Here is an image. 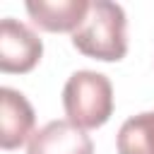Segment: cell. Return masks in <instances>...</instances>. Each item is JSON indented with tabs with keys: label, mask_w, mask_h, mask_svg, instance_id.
<instances>
[{
	"label": "cell",
	"mask_w": 154,
	"mask_h": 154,
	"mask_svg": "<svg viewBox=\"0 0 154 154\" xmlns=\"http://www.w3.org/2000/svg\"><path fill=\"white\" fill-rule=\"evenodd\" d=\"M125 12L118 2L94 0L79 29L72 34V46L89 58L116 63L123 60L128 53V36H125Z\"/></svg>",
	"instance_id": "6da1fadb"
},
{
	"label": "cell",
	"mask_w": 154,
	"mask_h": 154,
	"mask_svg": "<svg viewBox=\"0 0 154 154\" xmlns=\"http://www.w3.org/2000/svg\"><path fill=\"white\" fill-rule=\"evenodd\" d=\"M63 108L72 125L82 130L101 128L113 113L111 79L94 70H77L63 87Z\"/></svg>",
	"instance_id": "7a4b0ae2"
},
{
	"label": "cell",
	"mask_w": 154,
	"mask_h": 154,
	"mask_svg": "<svg viewBox=\"0 0 154 154\" xmlns=\"http://www.w3.org/2000/svg\"><path fill=\"white\" fill-rule=\"evenodd\" d=\"M41 38L22 22L5 17L0 22V70L2 72H29L41 60Z\"/></svg>",
	"instance_id": "3957f363"
},
{
	"label": "cell",
	"mask_w": 154,
	"mask_h": 154,
	"mask_svg": "<svg viewBox=\"0 0 154 154\" xmlns=\"http://www.w3.org/2000/svg\"><path fill=\"white\" fill-rule=\"evenodd\" d=\"M34 108L26 96L12 87L0 89V144L2 149H17L31 140L34 130Z\"/></svg>",
	"instance_id": "277c9868"
},
{
	"label": "cell",
	"mask_w": 154,
	"mask_h": 154,
	"mask_svg": "<svg viewBox=\"0 0 154 154\" xmlns=\"http://www.w3.org/2000/svg\"><path fill=\"white\" fill-rule=\"evenodd\" d=\"M26 154H94V144L70 120H51L31 135Z\"/></svg>",
	"instance_id": "5b68a950"
},
{
	"label": "cell",
	"mask_w": 154,
	"mask_h": 154,
	"mask_svg": "<svg viewBox=\"0 0 154 154\" xmlns=\"http://www.w3.org/2000/svg\"><path fill=\"white\" fill-rule=\"evenodd\" d=\"M87 0H29L26 12L43 31H77L89 12Z\"/></svg>",
	"instance_id": "8992f818"
},
{
	"label": "cell",
	"mask_w": 154,
	"mask_h": 154,
	"mask_svg": "<svg viewBox=\"0 0 154 154\" xmlns=\"http://www.w3.org/2000/svg\"><path fill=\"white\" fill-rule=\"evenodd\" d=\"M118 154H154V111L137 113L120 125Z\"/></svg>",
	"instance_id": "52a82bcc"
}]
</instances>
